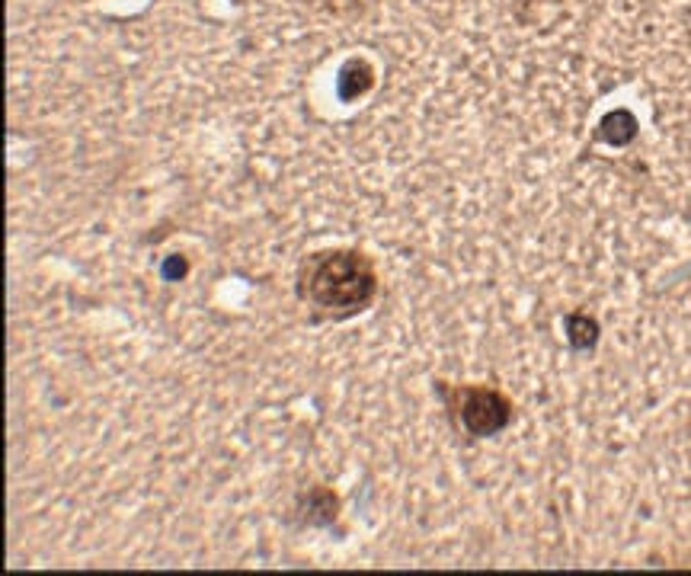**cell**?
<instances>
[{
    "label": "cell",
    "instance_id": "cell-1",
    "mask_svg": "<svg viewBox=\"0 0 691 576\" xmlns=\"http://www.w3.org/2000/svg\"><path fill=\"white\" fill-rule=\"evenodd\" d=\"M378 295L375 263L359 250H317L298 266V298L327 317H352Z\"/></svg>",
    "mask_w": 691,
    "mask_h": 576
},
{
    "label": "cell",
    "instance_id": "cell-2",
    "mask_svg": "<svg viewBox=\"0 0 691 576\" xmlns=\"http://www.w3.org/2000/svg\"><path fill=\"white\" fill-rule=\"evenodd\" d=\"M445 398L452 413L470 436H497L510 426L513 420V403L497 388L483 385H461V388H445Z\"/></svg>",
    "mask_w": 691,
    "mask_h": 576
},
{
    "label": "cell",
    "instance_id": "cell-3",
    "mask_svg": "<svg viewBox=\"0 0 691 576\" xmlns=\"http://www.w3.org/2000/svg\"><path fill=\"white\" fill-rule=\"evenodd\" d=\"M372 84H375V71H372V64H368V61H362V58H352L343 71H340L337 90H340V97H343V100H359V97H362Z\"/></svg>",
    "mask_w": 691,
    "mask_h": 576
},
{
    "label": "cell",
    "instance_id": "cell-4",
    "mask_svg": "<svg viewBox=\"0 0 691 576\" xmlns=\"http://www.w3.org/2000/svg\"><path fill=\"white\" fill-rule=\"evenodd\" d=\"M633 128H637L633 115L625 113V110H618V113L605 115V122H602L599 135H602L605 141H612V145H628V141L633 138Z\"/></svg>",
    "mask_w": 691,
    "mask_h": 576
},
{
    "label": "cell",
    "instance_id": "cell-5",
    "mask_svg": "<svg viewBox=\"0 0 691 576\" xmlns=\"http://www.w3.org/2000/svg\"><path fill=\"white\" fill-rule=\"evenodd\" d=\"M567 330H570V343H574L576 349L592 346L595 343V334H599L595 321H589L586 314H570V317H567Z\"/></svg>",
    "mask_w": 691,
    "mask_h": 576
}]
</instances>
